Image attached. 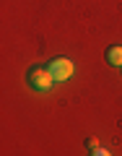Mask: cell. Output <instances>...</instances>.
I'll list each match as a JSON object with an SVG mask.
<instances>
[{
	"instance_id": "7a4b0ae2",
	"label": "cell",
	"mask_w": 122,
	"mask_h": 156,
	"mask_svg": "<svg viewBox=\"0 0 122 156\" xmlns=\"http://www.w3.org/2000/svg\"><path fill=\"white\" fill-rule=\"evenodd\" d=\"M29 86L34 91H50L55 86V78H52V73L47 68H31L29 70Z\"/></svg>"
},
{
	"instance_id": "277c9868",
	"label": "cell",
	"mask_w": 122,
	"mask_h": 156,
	"mask_svg": "<svg viewBox=\"0 0 122 156\" xmlns=\"http://www.w3.org/2000/svg\"><path fill=\"white\" fill-rule=\"evenodd\" d=\"M91 156H112V154H109L106 148H101V146H99V148H94V151H91Z\"/></svg>"
},
{
	"instance_id": "6da1fadb",
	"label": "cell",
	"mask_w": 122,
	"mask_h": 156,
	"mask_svg": "<svg viewBox=\"0 0 122 156\" xmlns=\"http://www.w3.org/2000/svg\"><path fill=\"white\" fill-rule=\"evenodd\" d=\"M47 70L52 73V78L55 81H68V78L73 76V70H75V65H73L70 57H52L50 62H47Z\"/></svg>"
},
{
	"instance_id": "5b68a950",
	"label": "cell",
	"mask_w": 122,
	"mask_h": 156,
	"mask_svg": "<svg viewBox=\"0 0 122 156\" xmlns=\"http://www.w3.org/2000/svg\"><path fill=\"white\" fill-rule=\"evenodd\" d=\"M89 146H91V151L99 148V140H96V138H89Z\"/></svg>"
},
{
	"instance_id": "3957f363",
	"label": "cell",
	"mask_w": 122,
	"mask_h": 156,
	"mask_svg": "<svg viewBox=\"0 0 122 156\" xmlns=\"http://www.w3.org/2000/svg\"><path fill=\"white\" fill-rule=\"evenodd\" d=\"M106 62L114 68H122V47L120 44H112L109 50H106Z\"/></svg>"
}]
</instances>
